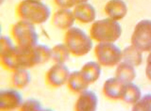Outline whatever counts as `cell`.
Listing matches in <instances>:
<instances>
[{
    "instance_id": "obj_1",
    "label": "cell",
    "mask_w": 151,
    "mask_h": 111,
    "mask_svg": "<svg viewBox=\"0 0 151 111\" xmlns=\"http://www.w3.org/2000/svg\"><path fill=\"white\" fill-rule=\"evenodd\" d=\"M52 50L45 45L31 47L13 46L1 54V63L9 70L27 69L43 64L51 58Z\"/></svg>"
},
{
    "instance_id": "obj_2",
    "label": "cell",
    "mask_w": 151,
    "mask_h": 111,
    "mask_svg": "<svg viewBox=\"0 0 151 111\" xmlns=\"http://www.w3.org/2000/svg\"><path fill=\"white\" fill-rule=\"evenodd\" d=\"M17 13L23 20L33 24L45 23L51 14L50 8L39 0H23L18 6Z\"/></svg>"
},
{
    "instance_id": "obj_3",
    "label": "cell",
    "mask_w": 151,
    "mask_h": 111,
    "mask_svg": "<svg viewBox=\"0 0 151 111\" xmlns=\"http://www.w3.org/2000/svg\"><path fill=\"white\" fill-rule=\"evenodd\" d=\"M91 37L100 43H113L122 34L121 25L111 18L99 20L94 23L90 30Z\"/></svg>"
},
{
    "instance_id": "obj_4",
    "label": "cell",
    "mask_w": 151,
    "mask_h": 111,
    "mask_svg": "<svg viewBox=\"0 0 151 111\" xmlns=\"http://www.w3.org/2000/svg\"><path fill=\"white\" fill-rule=\"evenodd\" d=\"M65 43L69 52L76 56L87 54L93 47L91 37L83 30L77 27L68 29L65 35Z\"/></svg>"
},
{
    "instance_id": "obj_5",
    "label": "cell",
    "mask_w": 151,
    "mask_h": 111,
    "mask_svg": "<svg viewBox=\"0 0 151 111\" xmlns=\"http://www.w3.org/2000/svg\"><path fill=\"white\" fill-rule=\"evenodd\" d=\"M12 34L18 45L31 47L37 45L38 35L32 23L21 21L13 26Z\"/></svg>"
},
{
    "instance_id": "obj_6",
    "label": "cell",
    "mask_w": 151,
    "mask_h": 111,
    "mask_svg": "<svg viewBox=\"0 0 151 111\" xmlns=\"http://www.w3.org/2000/svg\"><path fill=\"white\" fill-rule=\"evenodd\" d=\"M94 52L99 64L105 67H114L122 59L121 49L113 43H100L96 45Z\"/></svg>"
},
{
    "instance_id": "obj_7",
    "label": "cell",
    "mask_w": 151,
    "mask_h": 111,
    "mask_svg": "<svg viewBox=\"0 0 151 111\" xmlns=\"http://www.w3.org/2000/svg\"><path fill=\"white\" fill-rule=\"evenodd\" d=\"M131 44L141 52L151 51V21L142 20L136 24Z\"/></svg>"
},
{
    "instance_id": "obj_8",
    "label": "cell",
    "mask_w": 151,
    "mask_h": 111,
    "mask_svg": "<svg viewBox=\"0 0 151 111\" xmlns=\"http://www.w3.org/2000/svg\"><path fill=\"white\" fill-rule=\"evenodd\" d=\"M70 72L64 64L56 63L51 67L46 74V81L53 87H60L68 81Z\"/></svg>"
},
{
    "instance_id": "obj_9",
    "label": "cell",
    "mask_w": 151,
    "mask_h": 111,
    "mask_svg": "<svg viewBox=\"0 0 151 111\" xmlns=\"http://www.w3.org/2000/svg\"><path fill=\"white\" fill-rule=\"evenodd\" d=\"M0 109L3 111L13 110L22 104L21 94L15 90H2L0 92Z\"/></svg>"
},
{
    "instance_id": "obj_10",
    "label": "cell",
    "mask_w": 151,
    "mask_h": 111,
    "mask_svg": "<svg viewBox=\"0 0 151 111\" xmlns=\"http://www.w3.org/2000/svg\"><path fill=\"white\" fill-rule=\"evenodd\" d=\"M98 97L96 94L92 91L86 90L80 93L76 103V111H96Z\"/></svg>"
},
{
    "instance_id": "obj_11",
    "label": "cell",
    "mask_w": 151,
    "mask_h": 111,
    "mask_svg": "<svg viewBox=\"0 0 151 111\" xmlns=\"http://www.w3.org/2000/svg\"><path fill=\"white\" fill-rule=\"evenodd\" d=\"M125 83L116 77L108 79L103 87L105 95L113 100L121 99Z\"/></svg>"
},
{
    "instance_id": "obj_12",
    "label": "cell",
    "mask_w": 151,
    "mask_h": 111,
    "mask_svg": "<svg viewBox=\"0 0 151 111\" xmlns=\"http://www.w3.org/2000/svg\"><path fill=\"white\" fill-rule=\"evenodd\" d=\"M105 10L110 18L117 21L126 16L127 8L122 0H110L106 4Z\"/></svg>"
},
{
    "instance_id": "obj_13",
    "label": "cell",
    "mask_w": 151,
    "mask_h": 111,
    "mask_svg": "<svg viewBox=\"0 0 151 111\" xmlns=\"http://www.w3.org/2000/svg\"><path fill=\"white\" fill-rule=\"evenodd\" d=\"M74 14L68 9H62L57 11L53 15L54 26L62 30L69 29L75 22Z\"/></svg>"
},
{
    "instance_id": "obj_14",
    "label": "cell",
    "mask_w": 151,
    "mask_h": 111,
    "mask_svg": "<svg viewBox=\"0 0 151 111\" xmlns=\"http://www.w3.org/2000/svg\"><path fill=\"white\" fill-rule=\"evenodd\" d=\"M76 19L83 23L92 22L96 18V10L92 5L87 3L77 4L74 10Z\"/></svg>"
},
{
    "instance_id": "obj_15",
    "label": "cell",
    "mask_w": 151,
    "mask_h": 111,
    "mask_svg": "<svg viewBox=\"0 0 151 111\" xmlns=\"http://www.w3.org/2000/svg\"><path fill=\"white\" fill-rule=\"evenodd\" d=\"M67 82L69 89L77 93H81L87 90L89 85L80 71H75L70 73Z\"/></svg>"
},
{
    "instance_id": "obj_16",
    "label": "cell",
    "mask_w": 151,
    "mask_h": 111,
    "mask_svg": "<svg viewBox=\"0 0 151 111\" xmlns=\"http://www.w3.org/2000/svg\"><path fill=\"white\" fill-rule=\"evenodd\" d=\"M80 72L85 80L91 84L98 80L101 73V69L97 62L90 61L83 65Z\"/></svg>"
},
{
    "instance_id": "obj_17",
    "label": "cell",
    "mask_w": 151,
    "mask_h": 111,
    "mask_svg": "<svg viewBox=\"0 0 151 111\" xmlns=\"http://www.w3.org/2000/svg\"><path fill=\"white\" fill-rule=\"evenodd\" d=\"M116 77L124 83L131 82L136 77L134 66L124 61L120 63L116 70Z\"/></svg>"
},
{
    "instance_id": "obj_18",
    "label": "cell",
    "mask_w": 151,
    "mask_h": 111,
    "mask_svg": "<svg viewBox=\"0 0 151 111\" xmlns=\"http://www.w3.org/2000/svg\"><path fill=\"white\" fill-rule=\"evenodd\" d=\"M141 94L140 90L136 85L128 82L124 85L121 99L127 103L134 104L139 100Z\"/></svg>"
},
{
    "instance_id": "obj_19",
    "label": "cell",
    "mask_w": 151,
    "mask_h": 111,
    "mask_svg": "<svg viewBox=\"0 0 151 111\" xmlns=\"http://www.w3.org/2000/svg\"><path fill=\"white\" fill-rule=\"evenodd\" d=\"M142 58V52L133 45L126 47L122 52V59H124V61L134 67H137L141 65Z\"/></svg>"
},
{
    "instance_id": "obj_20",
    "label": "cell",
    "mask_w": 151,
    "mask_h": 111,
    "mask_svg": "<svg viewBox=\"0 0 151 111\" xmlns=\"http://www.w3.org/2000/svg\"><path fill=\"white\" fill-rule=\"evenodd\" d=\"M30 80V74L26 69H16L12 75V83L18 89L26 87L29 84Z\"/></svg>"
},
{
    "instance_id": "obj_21",
    "label": "cell",
    "mask_w": 151,
    "mask_h": 111,
    "mask_svg": "<svg viewBox=\"0 0 151 111\" xmlns=\"http://www.w3.org/2000/svg\"><path fill=\"white\" fill-rule=\"evenodd\" d=\"M51 50V58L56 63L64 64L69 58L70 52L65 44L56 45Z\"/></svg>"
},
{
    "instance_id": "obj_22",
    "label": "cell",
    "mask_w": 151,
    "mask_h": 111,
    "mask_svg": "<svg viewBox=\"0 0 151 111\" xmlns=\"http://www.w3.org/2000/svg\"><path fill=\"white\" fill-rule=\"evenodd\" d=\"M134 111H151V94L145 95L140 99L132 107Z\"/></svg>"
},
{
    "instance_id": "obj_23",
    "label": "cell",
    "mask_w": 151,
    "mask_h": 111,
    "mask_svg": "<svg viewBox=\"0 0 151 111\" xmlns=\"http://www.w3.org/2000/svg\"><path fill=\"white\" fill-rule=\"evenodd\" d=\"M20 110L23 111H43L41 103L36 99H29L24 101L21 106Z\"/></svg>"
},
{
    "instance_id": "obj_24",
    "label": "cell",
    "mask_w": 151,
    "mask_h": 111,
    "mask_svg": "<svg viewBox=\"0 0 151 111\" xmlns=\"http://www.w3.org/2000/svg\"><path fill=\"white\" fill-rule=\"evenodd\" d=\"M13 47V44L10 37L7 36L1 37V54H2Z\"/></svg>"
},
{
    "instance_id": "obj_25",
    "label": "cell",
    "mask_w": 151,
    "mask_h": 111,
    "mask_svg": "<svg viewBox=\"0 0 151 111\" xmlns=\"http://www.w3.org/2000/svg\"><path fill=\"white\" fill-rule=\"evenodd\" d=\"M56 4L63 9L72 8L76 4L74 0H55Z\"/></svg>"
},
{
    "instance_id": "obj_26",
    "label": "cell",
    "mask_w": 151,
    "mask_h": 111,
    "mask_svg": "<svg viewBox=\"0 0 151 111\" xmlns=\"http://www.w3.org/2000/svg\"><path fill=\"white\" fill-rule=\"evenodd\" d=\"M145 73L147 78L151 81V52L148 56L147 61V66L145 69Z\"/></svg>"
},
{
    "instance_id": "obj_27",
    "label": "cell",
    "mask_w": 151,
    "mask_h": 111,
    "mask_svg": "<svg viewBox=\"0 0 151 111\" xmlns=\"http://www.w3.org/2000/svg\"><path fill=\"white\" fill-rule=\"evenodd\" d=\"M88 0H74L76 4H79L81 3H85Z\"/></svg>"
}]
</instances>
